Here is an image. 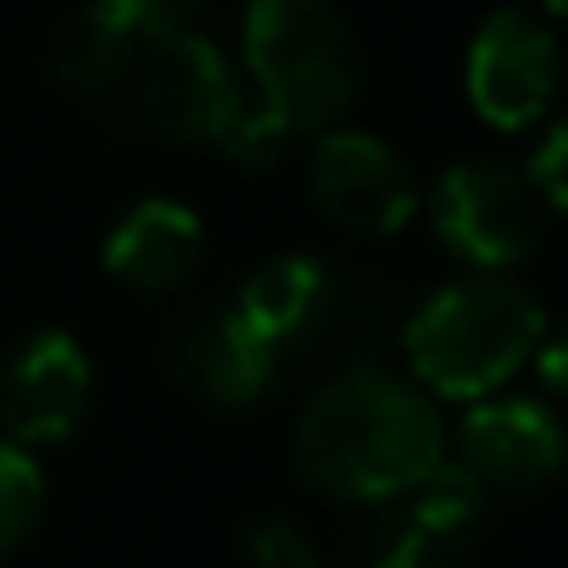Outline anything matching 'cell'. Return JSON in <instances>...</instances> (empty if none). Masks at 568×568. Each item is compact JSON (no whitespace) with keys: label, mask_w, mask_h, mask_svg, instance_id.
<instances>
[{"label":"cell","mask_w":568,"mask_h":568,"mask_svg":"<svg viewBox=\"0 0 568 568\" xmlns=\"http://www.w3.org/2000/svg\"><path fill=\"white\" fill-rule=\"evenodd\" d=\"M440 463L446 418L435 396L385 368L324 379L291 429V474L329 501H385Z\"/></svg>","instance_id":"1"},{"label":"cell","mask_w":568,"mask_h":568,"mask_svg":"<svg viewBox=\"0 0 568 568\" xmlns=\"http://www.w3.org/2000/svg\"><path fill=\"white\" fill-rule=\"evenodd\" d=\"M546 341L540 296L507 273H463L407 318L402 357L413 385L446 402L496 396Z\"/></svg>","instance_id":"2"},{"label":"cell","mask_w":568,"mask_h":568,"mask_svg":"<svg viewBox=\"0 0 568 568\" xmlns=\"http://www.w3.org/2000/svg\"><path fill=\"white\" fill-rule=\"evenodd\" d=\"M240 57L256 101L291 134L335 129L363 90V51L335 0H251Z\"/></svg>","instance_id":"3"},{"label":"cell","mask_w":568,"mask_h":568,"mask_svg":"<svg viewBox=\"0 0 568 568\" xmlns=\"http://www.w3.org/2000/svg\"><path fill=\"white\" fill-rule=\"evenodd\" d=\"M546 223L551 212L524 179V168L496 156H468L446 168L429 201L435 240L474 273H507L529 262L546 245Z\"/></svg>","instance_id":"4"},{"label":"cell","mask_w":568,"mask_h":568,"mask_svg":"<svg viewBox=\"0 0 568 568\" xmlns=\"http://www.w3.org/2000/svg\"><path fill=\"white\" fill-rule=\"evenodd\" d=\"M123 95L134 101L140 123H151L156 134L184 140V145H217L251 101L245 79L223 57V45L195 29L151 34L134 57Z\"/></svg>","instance_id":"5"},{"label":"cell","mask_w":568,"mask_h":568,"mask_svg":"<svg viewBox=\"0 0 568 568\" xmlns=\"http://www.w3.org/2000/svg\"><path fill=\"white\" fill-rule=\"evenodd\" d=\"M479 518L485 485L446 457L418 485L368 501V518L352 540V568H468Z\"/></svg>","instance_id":"6"},{"label":"cell","mask_w":568,"mask_h":568,"mask_svg":"<svg viewBox=\"0 0 568 568\" xmlns=\"http://www.w3.org/2000/svg\"><path fill=\"white\" fill-rule=\"evenodd\" d=\"M307 195L313 206L346 234H396L418 212L413 168L363 129H324L307 156Z\"/></svg>","instance_id":"7"},{"label":"cell","mask_w":568,"mask_h":568,"mask_svg":"<svg viewBox=\"0 0 568 568\" xmlns=\"http://www.w3.org/2000/svg\"><path fill=\"white\" fill-rule=\"evenodd\" d=\"M90 402L95 368L68 329L23 335L0 368V424H7V440H18L23 452L73 440L90 418Z\"/></svg>","instance_id":"8"},{"label":"cell","mask_w":568,"mask_h":568,"mask_svg":"<svg viewBox=\"0 0 568 568\" xmlns=\"http://www.w3.org/2000/svg\"><path fill=\"white\" fill-rule=\"evenodd\" d=\"M463 84H468V101L485 123H496V129L540 123L551 95H557V40H551V29L524 7L490 12L468 40Z\"/></svg>","instance_id":"9"},{"label":"cell","mask_w":568,"mask_h":568,"mask_svg":"<svg viewBox=\"0 0 568 568\" xmlns=\"http://www.w3.org/2000/svg\"><path fill=\"white\" fill-rule=\"evenodd\" d=\"M168 374L190 396H201L223 413H245V407L267 402V390L284 379L278 352L240 318L234 302L229 307H195L173 324Z\"/></svg>","instance_id":"10"},{"label":"cell","mask_w":568,"mask_h":568,"mask_svg":"<svg viewBox=\"0 0 568 568\" xmlns=\"http://www.w3.org/2000/svg\"><path fill=\"white\" fill-rule=\"evenodd\" d=\"M452 463L485 490H540L562 468V424L535 396H479L457 424Z\"/></svg>","instance_id":"11"},{"label":"cell","mask_w":568,"mask_h":568,"mask_svg":"<svg viewBox=\"0 0 568 568\" xmlns=\"http://www.w3.org/2000/svg\"><path fill=\"white\" fill-rule=\"evenodd\" d=\"M201 262H206V229H201L195 206L168 201V195L134 201L101 245V267L140 296L184 291L201 273Z\"/></svg>","instance_id":"12"},{"label":"cell","mask_w":568,"mask_h":568,"mask_svg":"<svg viewBox=\"0 0 568 568\" xmlns=\"http://www.w3.org/2000/svg\"><path fill=\"white\" fill-rule=\"evenodd\" d=\"M335 284L341 278L329 273V262H318L307 251H278V256H267L262 267L245 273L234 307L278 352V368H296V357L307 352V341H313V329H318V318L335 296Z\"/></svg>","instance_id":"13"},{"label":"cell","mask_w":568,"mask_h":568,"mask_svg":"<svg viewBox=\"0 0 568 568\" xmlns=\"http://www.w3.org/2000/svg\"><path fill=\"white\" fill-rule=\"evenodd\" d=\"M140 45H145V34L134 23H123L112 7H101V0H84V7H73L51 29V40H45V73L68 95L101 101V95H118L129 84Z\"/></svg>","instance_id":"14"},{"label":"cell","mask_w":568,"mask_h":568,"mask_svg":"<svg viewBox=\"0 0 568 568\" xmlns=\"http://www.w3.org/2000/svg\"><path fill=\"white\" fill-rule=\"evenodd\" d=\"M45 518V468L0 435V557H12Z\"/></svg>","instance_id":"15"},{"label":"cell","mask_w":568,"mask_h":568,"mask_svg":"<svg viewBox=\"0 0 568 568\" xmlns=\"http://www.w3.org/2000/svg\"><path fill=\"white\" fill-rule=\"evenodd\" d=\"M240 562L245 568H324L313 535L284 513H256L240 529Z\"/></svg>","instance_id":"16"},{"label":"cell","mask_w":568,"mask_h":568,"mask_svg":"<svg viewBox=\"0 0 568 568\" xmlns=\"http://www.w3.org/2000/svg\"><path fill=\"white\" fill-rule=\"evenodd\" d=\"M291 145H296V134L284 129L256 95L245 101V112L234 118V129L217 140V151L229 156V162H240V168H251V173H273L284 156H291Z\"/></svg>","instance_id":"17"},{"label":"cell","mask_w":568,"mask_h":568,"mask_svg":"<svg viewBox=\"0 0 568 568\" xmlns=\"http://www.w3.org/2000/svg\"><path fill=\"white\" fill-rule=\"evenodd\" d=\"M101 7H112L123 23H134L145 40L151 34H173V29H190V18L206 7V0H101Z\"/></svg>","instance_id":"18"},{"label":"cell","mask_w":568,"mask_h":568,"mask_svg":"<svg viewBox=\"0 0 568 568\" xmlns=\"http://www.w3.org/2000/svg\"><path fill=\"white\" fill-rule=\"evenodd\" d=\"M562 145H568V134L562 129H546L540 151L524 162V179L535 184V195L546 201V212H562Z\"/></svg>","instance_id":"19"}]
</instances>
